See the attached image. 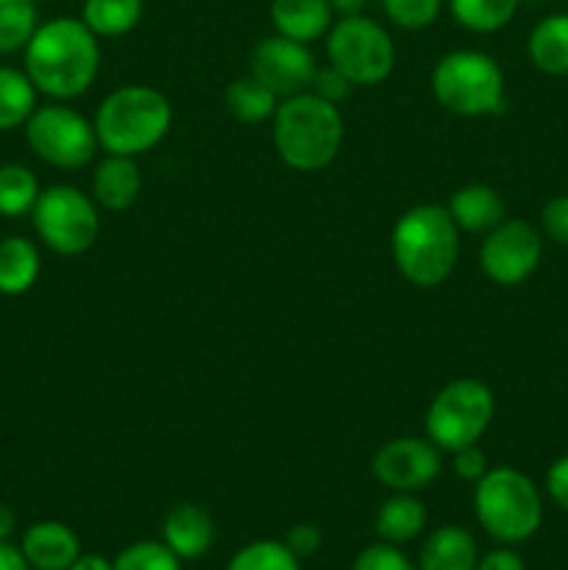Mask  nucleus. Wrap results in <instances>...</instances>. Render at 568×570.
<instances>
[{
  "mask_svg": "<svg viewBox=\"0 0 568 570\" xmlns=\"http://www.w3.org/2000/svg\"><path fill=\"white\" fill-rule=\"evenodd\" d=\"M26 72L37 92L53 100H72L98 78V37L78 17H56L37 26L26 48Z\"/></svg>",
  "mask_w": 568,
  "mask_h": 570,
  "instance_id": "nucleus-1",
  "label": "nucleus"
},
{
  "mask_svg": "<svg viewBox=\"0 0 568 570\" xmlns=\"http://www.w3.org/2000/svg\"><path fill=\"white\" fill-rule=\"evenodd\" d=\"M343 115L315 92L278 100L273 115V148L278 159L298 173H315L332 165L343 148Z\"/></svg>",
  "mask_w": 568,
  "mask_h": 570,
  "instance_id": "nucleus-2",
  "label": "nucleus"
},
{
  "mask_svg": "<svg viewBox=\"0 0 568 570\" xmlns=\"http://www.w3.org/2000/svg\"><path fill=\"white\" fill-rule=\"evenodd\" d=\"M393 262L401 276L421 289H432L451 276L460 256V228L449 209L421 204L407 209L390 237Z\"/></svg>",
  "mask_w": 568,
  "mask_h": 570,
  "instance_id": "nucleus-3",
  "label": "nucleus"
},
{
  "mask_svg": "<svg viewBox=\"0 0 568 570\" xmlns=\"http://www.w3.org/2000/svg\"><path fill=\"white\" fill-rule=\"evenodd\" d=\"M95 134L106 154H148L167 137L173 126V106L159 89L128 83L106 95L95 111Z\"/></svg>",
  "mask_w": 568,
  "mask_h": 570,
  "instance_id": "nucleus-4",
  "label": "nucleus"
},
{
  "mask_svg": "<svg viewBox=\"0 0 568 570\" xmlns=\"http://www.w3.org/2000/svg\"><path fill=\"white\" fill-rule=\"evenodd\" d=\"M473 515L496 543L518 546L540 529L543 501L527 473L516 468H490L473 484Z\"/></svg>",
  "mask_w": 568,
  "mask_h": 570,
  "instance_id": "nucleus-5",
  "label": "nucleus"
},
{
  "mask_svg": "<svg viewBox=\"0 0 568 570\" xmlns=\"http://www.w3.org/2000/svg\"><path fill=\"white\" fill-rule=\"evenodd\" d=\"M432 95L457 117L499 115L507 104L505 72L493 56L482 50H451L434 65Z\"/></svg>",
  "mask_w": 568,
  "mask_h": 570,
  "instance_id": "nucleus-6",
  "label": "nucleus"
},
{
  "mask_svg": "<svg viewBox=\"0 0 568 570\" xmlns=\"http://www.w3.org/2000/svg\"><path fill=\"white\" fill-rule=\"evenodd\" d=\"M493 412L496 404L488 384L479 379H457L434 395L423 417V429L440 451L454 454L482 440L493 421Z\"/></svg>",
  "mask_w": 568,
  "mask_h": 570,
  "instance_id": "nucleus-7",
  "label": "nucleus"
},
{
  "mask_svg": "<svg viewBox=\"0 0 568 570\" xmlns=\"http://www.w3.org/2000/svg\"><path fill=\"white\" fill-rule=\"evenodd\" d=\"M326 56L354 87H376L393 72L395 45L376 20L365 14L340 17L326 33Z\"/></svg>",
  "mask_w": 568,
  "mask_h": 570,
  "instance_id": "nucleus-8",
  "label": "nucleus"
},
{
  "mask_svg": "<svg viewBox=\"0 0 568 570\" xmlns=\"http://www.w3.org/2000/svg\"><path fill=\"white\" fill-rule=\"evenodd\" d=\"M33 232L53 254L78 256L95 245L100 234L98 206L70 184L42 189L31 209Z\"/></svg>",
  "mask_w": 568,
  "mask_h": 570,
  "instance_id": "nucleus-9",
  "label": "nucleus"
},
{
  "mask_svg": "<svg viewBox=\"0 0 568 570\" xmlns=\"http://www.w3.org/2000/svg\"><path fill=\"white\" fill-rule=\"evenodd\" d=\"M26 139L45 165L59 170H81L98 150L95 122L61 104L37 106L26 122Z\"/></svg>",
  "mask_w": 568,
  "mask_h": 570,
  "instance_id": "nucleus-10",
  "label": "nucleus"
},
{
  "mask_svg": "<svg viewBox=\"0 0 568 570\" xmlns=\"http://www.w3.org/2000/svg\"><path fill=\"white\" fill-rule=\"evenodd\" d=\"M540 256H543V239L538 228L529 226L527 220H501L484 237L479 248V265L493 284L516 287L538 271Z\"/></svg>",
  "mask_w": 568,
  "mask_h": 570,
  "instance_id": "nucleus-11",
  "label": "nucleus"
},
{
  "mask_svg": "<svg viewBox=\"0 0 568 570\" xmlns=\"http://www.w3.org/2000/svg\"><path fill=\"white\" fill-rule=\"evenodd\" d=\"M317 65L310 45L273 33L259 39L251 50V76L259 78L278 100L310 89Z\"/></svg>",
  "mask_w": 568,
  "mask_h": 570,
  "instance_id": "nucleus-12",
  "label": "nucleus"
},
{
  "mask_svg": "<svg viewBox=\"0 0 568 570\" xmlns=\"http://www.w3.org/2000/svg\"><path fill=\"white\" fill-rule=\"evenodd\" d=\"M371 471L376 482L393 493H418L440 476L443 460L429 438H399L373 454Z\"/></svg>",
  "mask_w": 568,
  "mask_h": 570,
  "instance_id": "nucleus-13",
  "label": "nucleus"
},
{
  "mask_svg": "<svg viewBox=\"0 0 568 570\" xmlns=\"http://www.w3.org/2000/svg\"><path fill=\"white\" fill-rule=\"evenodd\" d=\"M20 551L31 570H67L81 557V540L67 523L39 521L26 529Z\"/></svg>",
  "mask_w": 568,
  "mask_h": 570,
  "instance_id": "nucleus-14",
  "label": "nucleus"
},
{
  "mask_svg": "<svg viewBox=\"0 0 568 570\" xmlns=\"http://www.w3.org/2000/svg\"><path fill=\"white\" fill-rule=\"evenodd\" d=\"M161 543L182 562L200 560L215 543V521L198 504H176L161 521Z\"/></svg>",
  "mask_w": 568,
  "mask_h": 570,
  "instance_id": "nucleus-15",
  "label": "nucleus"
},
{
  "mask_svg": "<svg viewBox=\"0 0 568 570\" xmlns=\"http://www.w3.org/2000/svg\"><path fill=\"white\" fill-rule=\"evenodd\" d=\"M139 189H143V176L134 161V156L109 154L92 176V200L109 212H126L128 206L137 204Z\"/></svg>",
  "mask_w": 568,
  "mask_h": 570,
  "instance_id": "nucleus-16",
  "label": "nucleus"
},
{
  "mask_svg": "<svg viewBox=\"0 0 568 570\" xmlns=\"http://www.w3.org/2000/svg\"><path fill=\"white\" fill-rule=\"evenodd\" d=\"M477 562V540L468 529L454 527V523L429 532L418 551V570H473Z\"/></svg>",
  "mask_w": 568,
  "mask_h": 570,
  "instance_id": "nucleus-17",
  "label": "nucleus"
},
{
  "mask_svg": "<svg viewBox=\"0 0 568 570\" xmlns=\"http://www.w3.org/2000/svg\"><path fill=\"white\" fill-rule=\"evenodd\" d=\"M334 11L329 9V0H273L271 22L276 33L295 39V42H315L326 37L332 28Z\"/></svg>",
  "mask_w": 568,
  "mask_h": 570,
  "instance_id": "nucleus-18",
  "label": "nucleus"
},
{
  "mask_svg": "<svg viewBox=\"0 0 568 570\" xmlns=\"http://www.w3.org/2000/svg\"><path fill=\"white\" fill-rule=\"evenodd\" d=\"M449 215L460 232L488 234L505 220V200L488 184H468L460 187L449 200Z\"/></svg>",
  "mask_w": 568,
  "mask_h": 570,
  "instance_id": "nucleus-19",
  "label": "nucleus"
},
{
  "mask_svg": "<svg viewBox=\"0 0 568 570\" xmlns=\"http://www.w3.org/2000/svg\"><path fill=\"white\" fill-rule=\"evenodd\" d=\"M373 529L382 543H410L427 529V507L415 493H393L379 507Z\"/></svg>",
  "mask_w": 568,
  "mask_h": 570,
  "instance_id": "nucleus-20",
  "label": "nucleus"
},
{
  "mask_svg": "<svg viewBox=\"0 0 568 570\" xmlns=\"http://www.w3.org/2000/svg\"><path fill=\"white\" fill-rule=\"evenodd\" d=\"M42 259L28 237L0 239V295H26L37 284Z\"/></svg>",
  "mask_w": 568,
  "mask_h": 570,
  "instance_id": "nucleus-21",
  "label": "nucleus"
},
{
  "mask_svg": "<svg viewBox=\"0 0 568 570\" xmlns=\"http://www.w3.org/2000/svg\"><path fill=\"white\" fill-rule=\"evenodd\" d=\"M527 53L540 72L566 76L568 72V14H549L532 28Z\"/></svg>",
  "mask_w": 568,
  "mask_h": 570,
  "instance_id": "nucleus-22",
  "label": "nucleus"
},
{
  "mask_svg": "<svg viewBox=\"0 0 568 570\" xmlns=\"http://www.w3.org/2000/svg\"><path fill=\"white\" fill-rule=\"evenodd\" d=\"M226 109L237 122L256 126V122H265L276 115L278 98L259 78H254L248 72V76L234 78L226 87Z\"/></svg>",
  "mask_w": 568,
  "mask_h": 570,
  "instance_id": "nucleus-23",
  "label": "nucleus"
},
{
  "mask_svg": "<svg viewBox=\"0 0 568 570\" xmlns=\"http://www.w3.org/2000/svg\"><path fill=\"white\" fill-rule=\"evenodd\" d=\"M81 20L95 37H126L143 20V0H84Z\"/></svg>",
  "mask_w": 568,
  "mask_h": 570,
  "instance_id": "nucleus-24",
  "label": "nucleus"
},
{
  "mask_svg": "<svg viewBox=\"0 0 568 570\" xmlns=\"http://www.w3.org/2000/svg\"><path fill=\"white\" fill-rule=\"evenodd\" d=\"M37 109V87L26 70L0 67V131L26 126Z\"/></svg>",
  "mask_w": 568,
  "mask_h": 570,
  "instance_id": "nucleus-25",
  "label": "nucleus"
},
{
  "mask_svg": "<svg viewBox=\"0 0 568 570\" xmlns=\"http://www.w3.org/2000/svg\"><path fill=\"white\" fill-rule=\"evenodd\" d=\"M451 17L473 33H493L516 17L518 0H449Z\"/></svg>",
  "mask_w": 568,
  "mask_h": 570,
  "instance_id": "nucleus-26",
  "label": "nucleus"
},
{
  "mask_svg": "<svg viewBox=\"0 0 568 570\" xmlns=\"http://www.w3.org/2000/svg\"><path fill=\"white\" fill-rule=\"evenodd\" d=\"M39 193L42 189H39L37 176L26 165L0 167V215L3 217L31 215Z\"/></svg>",
  "mask_w": 568,
  "mask_h": 570,
  "instance_id": "nucleus-27",
  "label": "nucleus"
},
{
  "mask_svg": "<svg viewBox=\"0 0 568 570\" xmlns=\"http://www.w3.org/2000/svg\"><path fill=\"white\" fill-rule=\"evenodd\" d=\"M226 570H301V560L284 540H251L234 551Z\"/></svg>",
  "mask_w": 568,
  "mask_h": 570,
  "instance_id": "nucleus-28",
  "label": "nucleus"
},
{
  "mask_svg": "<svg viewBox=\"0 0 568 570\" xmlns=\"http://www.w3.org/2000/svg\"><path fill=\"white\" fill-rule=\"evenodd\" d=\"M37 26L33 0H0V53H14L26 48Z\"/></svg>",
  "mask_w": 568,
  "mask_h": 570,
  "instance_id": "nucleus-29",
  "label": "nucleus"
},
{
  "mask_svg": "<svg viewBox=\"0 0 568 570\" xmlns=\"http://www.w3.org/2000/svg\"><path fill=\"white\" fill-rule=\"evenodd\" d=\"M115 570H182V560L161 540H137L111 560Z\"/></svg>",
  "mask_w": 568,
  "mask_h": 570,
  "instance_id": "nucleus-30",
  "label": "nucleus"
},
{
  "mask_svg": "<svg viewBox=\"0 0 568 570\" xmlns=\"http://www.w3.org/2000/svg\"><path fill=\"white\" fill-rule=\"evenodd\" d=\"M384 14L390 22L407 31H421V28L432 26L443 11V0H382Z\"/></svg>",
  "mask_w": 568,
  "mask_h": 570,
  "instance_id": "nucleus-31",
  "label": "nucleus"
},
{
  "mask_svg": "<svg viewBox=\"0 0 568 570\" xmlns=\"http://www.w3.org/2000/svg\"><path fill=\"white\" fill-rule=\"evenodd\" d=\"M351 570H418V562H412L399 546L393 543H371L354 557Z\"/></svg>",
  "mask_w": 568,
  "mask_h": 570,
  "instance_id": "nucleus-32",
  "label": "nucleus"
},
{
  "mask_svg": "<svg viewBox=\"0 0 568 570\" xmlns=\"http://www.w3.org/2000/svg\"><path fill=\"white\" fill-rule=\"evenodd\" d=\"M351 87H354V83H351L343 72L334 70V67L329 65V67H317L315 76H312L310 92H315L317 98H323V100H329V104L337 106L340 100L349 98Z\"/></svg>",
  "mask_w": 568,
  "mask_h": 570,
  "instance_id": "nucleus-33",
  "label": "nucleus"
},
{
  "mask_svg": "<svg viewBox=\"0 0 568 570\" xmlns=\"http://www.w3.org/2000/svg\"><path fill=\"white\" fill-rule=\"evenodd\" d=\"M451 471H454V476L462 479V482L477 484L479 479L490 471L488 456H484V451H479V445H466V449L451 454Z\"/></svg>",
  "mask_w": 568,
  "mask_h": 570,
  "instance_id": "nucleus-34",
  "label": "nucleus"
},
{
  "mask_svg": "<svg viewBox=\"0 0 568 570\" xmlns=\"http://www.w3.org/2000/svg\"><path fill=\"white\" fill-rule=\"evenodd\" d=\"M321 543H323V534L315 523H295V527H290L287 534H284V546H287L301 562L315 557L317 549H321Z\"/></svg>",
  "mask_w": 568,
  "mask_h": 570,
  "instance_id": "nucleus-35",
  "label": "nucleus"
},
{
  "mask_svg": "<svg viewBox=\"0 0 568 570\" xmlns=\"http://www.w3.org/2000/svg\"><path fill=\"white\" fill-rule=\"evenodd\" d=\"M540 223H543L546 237L555 239L557 245H568V195L551 198L549 204L543 206Z\"/></svg>",
  "mask_w": 568,
  "mask_h": 570,
  "instance_id": "nucleus-36",
  "label": "nucleus"
},
{
  "mask_svg": "<svg viewBox=\"0 0 568 570\" xmlns=\"http://www.w3.org/2000/svg\"><path fill=\"white\" fill-rule=\"evenodd\" d=\"M546 490L560 510L568 512V456H560L546 473Z\"/></svg>",
  "mask_w": 568,
  "mask_h": 570,
  "instance_id": "nucleus-37",
  "label": "nucleus"
},
{
  "mask_svg": "<svg viewBox=\"0 0 568 570\" xmlns=\"http://www.w3.org/2000/svg\"><path fill=\"white\" fill-rule=\"evenodd\" d=\"M473 570H527L521 554L512 551L510 546H499V549L488 551V554H479V562Z\"/></svg>",
  "mask_w": 568,
  "mask_h": 570,
  "instance_id": "nucleus-38",
  "label": "nucleus"
},
{
  "mask_svg": "<svg viewBox=\"0 0 568 570\" xmlns=\"http://www.w3.org/2000/svg\"><path fill=\"white\" fill-rule=\"evenodd\" d=\"M0 570H31L26 557H22L20 546H11L9 540L0 543Z\"/></svg>",
  "mask_w": 568,
  "mask_h": 570,
  "instance_id": "nucleus-39",
  "label": "nucleus"
},
{
  "mask_svg": "<svg viewBox=\"0 0 568 570\" xmlns=\"http://www.w3.org/2000/svg\"><path fill=\"white\" fill-rule=\"evenodd\" d=\"M67 570H115V568H111V560H106V557L84 554L81 551V557H78V560Z\"/></svg>",
  "mask_w": 568,
  "mask_h": 570,
  "instance_id": "nucleus-40",
  "label": "nucleus"
},
{
  "mask_svg": "<svg viewBox=\"0 0 568 570\" xmlns=\"http://www.w3.org/2000/svg\"><path fill=\"white\" fill-rule=\"evenodd\" d=\"M368 6V0H329V9L340 17H351V14H362V9Z\"/></svg>",
  "mask_w": 568,
  "mask_h": 570,
  "instance_id": "nucleus-41",
  "label": "nucleus"
},
{
  "mask_svg": "<svg viewBox=\"0 0 568 570\" xmlns=\"http://www.w3.org/2000/svg\"><path fill=\"white\" fill-rule=\"evenodd\" d=\"M14 527H17V518L14 512H11V507L0 504V543H6V540L14 534Z\"/></svg>",
  "mask_w": 568,
  "mask_h": 570,
  "instance_id": "nucleus-42",
  "label": "nucleus"
}]
</instances>
